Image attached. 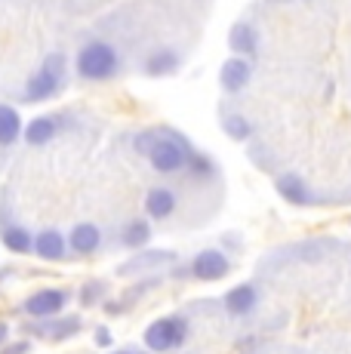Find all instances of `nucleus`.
<instances>
[{"mask_svg": "<svg viewBox=\"0 0 351 354\" xmlns=\"http://www.w3.org/2000/svg\"><path fill=\"white\" fill-rule=\"evenodd\" d=\"M136 151L145 154L154 173L173 176L188 167L194 148L185 142V136L173 133V129H145L136 136Z\"/></svg>", "mask_w": 351, "mask_h": 354, "instance_id": "f257e3e1", "label": "nucleus"}, {"mask_svg": "<svg viewBox=\"0 0 351 354\" xmlns=\"http://www.w3.org/2000/svg\"><path fill=\"white\" fill-rule=\"evenodd\" d=\"M74 71L84 80L102 84V80H111L114 74L120 71V56L108 40H90V44H84L77 50V56H74Z\"/></svg>", "mask_w": 351, "mask_h": 354, "instance_id": "f03ea898", "label": "nucleus"}, {"mask_svg": "<svg viewBox=\"0 0 351 354\" xmlns=\"http://www.w3.org/2000/svg\"><path fill=\"white\" fill-rule=\"evenodd\" d=\"M65 68H68V59H65L62 53H50V56H44L40 68L28 77V84H25V99L44 102V99L59 96L62 86H65Z\"/></svg>", "mask_w": 351, "mask_h": 354, "instance_id": "7ed1b4c3", "label": "nucleus"}, {"mask_svg": "<svg viewBox=\"0 0 351 354\" xmlns=\"http://www.w3.org/2000/svg\"><path fill=\"white\" fill-rule=\"evenodd\" d=\"M188 339V324L185 317H160L145 330V345L148 351H173Z\"/></svg>", "mask_w": 351, "mask_h": 354, "instance_id": "20e7f679", "label": "nucleus"}, {"mask_svg": "<svg viewBox=\"0 0 351 354\" xmlns=\"http://www.w3.org/2000/svg\"><path fill=\"white\" fill-rule=\"evenodd\" d=\"M68 305V292L62 287H50V290H37L35 296L25 299V315L37 317V321H50L59 311Z\"/></svg>", "mask_w": 351, "mask_h": 354, "instance_id": "39448f33", "label": "nucleus"}, {"mask_svg": "<svg viewBox=\"0 0 351 354\" xmlns=\"http://www.w3.org/2000/svg\"><path fill=\"white\" fill-rule=\"evenodd\" d=\"M249 80H253V62H249L247 56H231L225 59L219 68V86L228 93V96H238V93H244L249 86Z\"/></svg>", "mask_w": 351, "mask_h": 354, "instance_id": "423d86ee", "label": "nucleus"}, {"mask_svg": "<svg viewBox=\"0 0 351 354\" xmlns=\"http://www.w3.org/2000/svg\"><path fill=\"white\" fill-rule=\"evenodd\" d=\"M228 271H231V262H228V256L222 250H200L191 259V274L198 281H222Z\"/></svg>", "mask_w": 351, "mask_h": 354, "instance_id": "0eeeda50", "label": "nucleus"}, {"mask_svg": "<svg viewBox=\"0 0 351 354\" xmlns=\"http://www.w3.org/2000/svg\"><path fill=\"white\" fill-rule=\"evenodd\" d=\"M228 46H231L234 56H253L256 50H259V31H256L253 22H247V19H240V22L231 25V31H228Z\"/></svg>", "mask_w": 351, "mask_h": 354, "instance_id": "6e6552de", "label": "nucleus"}, {"mask_svg": "<svg viewBox=\"0 0 351 354\" xmlns=\"http://www.w3.org/2000/svg\"><path fill=\"white\" fill-rule=\"evenodd\" d=\"M179 65H182L179 53L170 50V46H160V50L148 53V59H145V74H148V77H167V74H176V71H179Z\"/></svg>", "mask_w": 351, "mask_h": 354, "instance_id": "1a4fd4ad", "label": "nucleus"}, {"mask_svg": "<svg viewBox=\"0 0 351 354\" xmlns=\"http://www.w3.org/2000/svg\"><path fill=\"white\" fill-rule=\"evenodd\" d=\"M99 243H102V234H99V228L93 225V222H80V225H74L71 234H68V247H71L77 256L96 253Z\"/></svg>", "mask_w": 351, "mask_h": 354, "instance_id": "9d476101", "label": "nucleus"}, {"mask_svg": "<svg viewBox=\"0 0 351 354\" xmlns=\"http://www.w3.org/2000/svg\"><path fill=\"white\" fill-rule=\"evenodd\" d=\"M176 209V192L173 188H151V192L145 194V213L148 219H167V216H173Z\"/></svg>", "mask_w": 351, "mask_h": 354, "instance_id": "9b49d317", "label": "nucleus"}, {"mask_svg": "<svg viewBox=\"0 0 351 354\" xmlns=\"http://www.w3.org/2000/svg\"><path fill=\"white\" fill-rule=\"evenodd\" d=\"M56 133H59V120L53 118V114H44V118H35L31 124H25V142L28 145H35V148H40V145H46V142H53L56 139Z\"/></svg>", "mask_w": 351, "mask_h": 354, "instance_id": "f8f14e48", "label": "nucleus"}, {"mask_svg": "<svg viewBox=\"0 0 351 354\" xmlns=\"http://www.w3.org/2000/svg\"><path fill=\"white\" fill-rule=\"evenodd\" d=\"M278 194L283 201L296 203V207H308L312 203V192H308V185L299 179L296 173H283L278 179Z\"/></svg>", "mask_w": 351, "mask_h": 354, "instance_id": "ddd939ff", "label": "nucleus"}, {"mask_svg": "<svg viewBox=\"0 0 351 354\" xmlns=\"http://www.w3.org/2000/svg\"><path fill=\"white\" fill-rule=\"evenodd\" d=\"M22 133H25V124L19 118V111L12 105L0 102V148H10L12 142H19Z\"/></svg>", "mask_w": 351, "mask_h": 354, "instance_id": "4468645a", "label": "nucleus"}, {"mask_svg": "<svg viewBox=\"0 0 351 354\" xmlns=\"http://www.w3.org/2000/svg\"><path fill=\"white\" fill-rule=\"evenodd\" d=\"M35 253L46 262H59V259H65V237L59 231H44L35 237Z\"/></svg>", "mask_w": 351, "mask_h": 354, "instance_id": "2eb2a0df", "label": "nucleus"}, {"mask_svg": "<svg viewBox=\"0 0 351 354\" xmlns=\"http://www.w3.org/2000/svg\"><path fill=\"white\" fill-rule=\"evenodd\" d=\"M256 302H259V296H256V290L249 287V283L228 290V296H225V308H228V315H249V311L256 308Z\"/></svg>", "mask_w": 351, "mask_h": 354, "instance_id": "dca6fc26", "label": "nucleus"}, {"mask_svg": "<svg viewBox=\"0 0 351 354\" xmlns=\"http://www.w3.org/2000/svg\"><path fill=\"white\" fill-rule=\"evenodd\" d=\"M222 129H225V136L228 139H234V142H247L249 136H253V124H249L240 111H225L222 114Z\"/></svg>", "mask_w": 351, "mask_h": 354, "instance_id": "f3484780", "label": "nucleus"}, {"mask_svg": "<svg viewBox=\"0 0 351 354\" xmlns=\"http://www.w3.org/2000/svg\"><path fill=\"white\" fill-rule=\"evenodd\" d=\"M3 243H6V250H10V253H31V250H35V237L28 234V231L25 228H19V225H10V228H3Z\"/></svg>", "mask_w": 351, "mask_h": 354, "instance_id": "a211bd4d", "label": "nucleus"}, {"mask_svg": "<svg viewBox=\"0 0 351 354\" xmlns=\"http://www.w3.org/2000/svg\"><path fill=\"white\" fill-rule=\"evenodd\" d=\"M120 241L126 243V247H145L148 241H151V225H148L145 219H133L124 225V234H120Z\"/></svg>", "mask_w": 351, "mask_h": 354, "instance_id": "6ab92c4d", "label": "nucleus"}, {"mask_svg": "<svg viewBox=\"0 0 351 354\" xmlns=\"http://www.w3.org/2000/svg\"><path fill=\"white\" fill-rule=\"evenodd\" d=\"M188 169H191L194 176H213V173H216V160L207 158V154H200V151H191Z\"/></svg>", "mask_w": 351, "mask_h": 354, "instance_id": "aec40b11", "label": "nucleus"}, {"mask_svg": "<svg viewBox=\"0 0 351 354\" xmlns=\"http://www.w3.org/2000/svg\"><path fill=\"white\" fill-rule=\"evenodd\" d=\"M80 330V321L74 317V321H59V324H53V326H46V333L53 336V342H62L65 336H71V333H77Z\"/></svg>", "mask_w": 351, "mask_h": 354, "instance_id": "412c9836", "label": "nucleus"}, {"mask_svg": "<svg viewBox=\"0 0 351 354\" xmlns=\"http://www.w3.org/2000/svg\"><path fill=\"white\" fill-rule=\"evenodd\" d=\"M173 253H151V256H145V259H133V262H130V268H126V271H133V268H151V262H173Z\"/></svg>", "mask_w": 351, "mask_h": 354, "instance_id": "4be33fe9", "label": "nucleus"}, {"mask_svg": "<svg viewBox=\"0 0 351 354\" xmlns=\"http://www.w3.org/2000/svg\"><path fill=\"white\" fill-rule=\"evenodd\" d=\"M84 290H86L84 292V305H93L99 296H102V283H86Z\"/></svg>", "mask_w": 351, "mask_h": 354, "instance_id": "5701e85b", "label": "nucleus"}, {"mask_svg": "<svg viewBox=\"0 0 351 354\" xmlns=\"http://www.w3.org/2000/svg\"><path fill=\"white\" fill-rule=\"evenodd\" d=\"M28 348H31L28 342H16V345H10V348H3L0 354H28Z\"/></svg>", "mask_w": 351, "mask_h": 354, "instance_id": "b1692460", "label": "nucleus"}, {"mask_svg": "<svg viewBox=\"0 0 351 354\" xmlns=\"http://www.w3.org/2000/svg\"><path fill=\"white\" fill-rule=\"evenodd\" d=\"M96 342L102 345V348H108V345H111V333H108L105 326H99V330H96Z\"/></svg>", "mask_w": 351, "mask_h": 354, "instance_id": "393cba45", "label": "nucleus"}, {"mask_svg": "<svg viewBox=\"0 0 351 354\" xmlns=\"http://www.w3.org/2000/svg\"><path fill=\"white\" fill-rule=\"evenodd\" d=\"M6 333H10V330H6V324H0V345L6 342Z\"/></svg>", "mask_w": 351, "mask_h": 354, "instance_id": "a878e982", "label": "nucleus"}, {"mask_svg": "<svg viewBox=\"0 0 351 354\" xmlns=\"http://www.w3.org/2000/svg\"><path fill=\"white\" fill-rule=\"evenodd\" d=\"M117 354H133V351H117Z\"/></svg>", "mask_w": 351, "mask_h": 354, "instance_id": "bb28decb", "label": "nucleus"}]
</instances>
